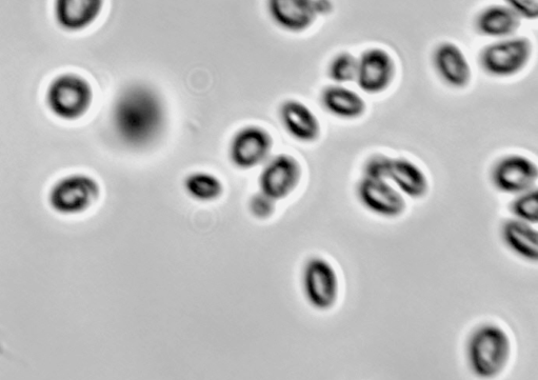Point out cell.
Masks as SVG:
<instances>
[{
    "instance_id": "6da1fadb",
    "label": "cell",
    "mask_w": 538,
    "mask_h": 380,
    "mask_svg": "<svg viewBox=\"0 0 538 380\" xmlns=\"http://www.w3.org/2000/svg\"><path fill=\"white\" fill-rule=\"evenodd\" d=\"M115 133L132 148H145L161 137L165 109L161 97L145 86H132L119 95L112 112Z\"/></svg>"
},
{
    "instance_id": "7a4b0ae2",
    "label": "cell",
    "mask_w": 538,
    "mask_h": 380,
    "mask_svg": "<svg viewBox=\"0 0 538 380\" xmlns=\"http://www.w3.org/2000/svg\"><path fill=\"white\" fill-rule=\"evenodd\" d=\"M510 356V338L501 327L483 325L469 338L468 362L477 377L490 379L500 376L508 366Z\"/></svg>"
},
{
    "instance_id": "3957f363",
    "label": "cell",
    "mask_w": 538,
    "mask_h": 380,
    "mask_svg": "<svg viewBox=\"0 0 538 380\" xmlns=\"http://www.w3.org/2000/svg\"><path fill=\"white\" fill-rule=\"evenodd\" d=\"M93 92L87 80L73 73H64L51 80L45 103L49 112L65 122L82 118L90 109Z\"/></svg>"
},
{
    "instance_id": "277c9868",
    "label": "cell",
    "mask_w": 538,
    "mask_h": 380,
    "mask_svg": "<svg viewBox=\"0 0 538 380\" xmlns=\"http://www.w3.org/2000/svg\"><path fill=\"white\" fill-rule=\"evenodd\" d=\"M101 194L96 180L86 174H70L52 186L48 202L58 214L71 216L89 210Z\"/></svg>"
},
{
    "instance_id": "5b68a950",
    "label": "cell",
    "mask_w": 538,
    "mask_h": 380,
    "mask_svg": "<svg viewBox=\"0 0 538 380\" xmlns=\"http://www.w3.org/2000/svg\"><path fill=\"white\" fill-rule=\"evenodd\" d=\"M532 46L527 38L508 37L486 47L480 57L483 70L493 77H510L528 65Z\"/></svg>"
},
{
    "instance_id": "8992f818",
    "label": "cell",
    "mask_w": 538,
    "mask_h": 380,
    "mask_svg": "<svg viewBox=\"0 0 538 380\" xmlns=\"http://www.w3.org/2000/svg\"><path fill=\"white\" fill-rule=\"evenodd\" d=\"M303 289L307 302L316 310L332 309L340 293L337 274L322 257H312L303 271Z\"/></svg>"
},
{
    "instance_id": "52a82bcc",
    "label": "cell",
    "mask_w": 538,
    "mask_h": 380,
    "mask_svg": "<svg viewBox=\"0 0 538 380\" xmlns=\"http://www.w3.org/2000/svg\"><path fill=\"white\" fill-rule=\"evenodd\" d=\"M491 177L495 189L518 195L535 188L538 170L531 159L521 155H509L498 160Z\"/></svg>"
},
{
    "instance_id": "ba28073f",
    "label": "cell",
    "mask_w": 538,
    "mask_h": 380,
    "mask_svg": "<svg viewBox=\"0 0 538 380\" xmlns=\"http://www.w3.org/2000/svg\"><path fill=\"white\" fill-rule=\"evenodd\" d=\"M361 204L383 217H398L406 210V200L389 180L364 177L357 187Z\"/></svg>"
},
{
    "instance_id": "9c48e42d",
    "label": "cell",
    "mask_w": 538,
    "mask_h": 380,
    "mask_svg": "<svg viewBox=\"0 0 538 380\" xmlns=\"http://www.w3.org/2000/svg\"><path fill=\"white\" fill-rule=\"evenodd\" d=\"M271 149L272 139L265 130L246 127L234 135L229 154L235 167L247 170L265 164Z\"/></svg>"
},
{
    "instance_id": "30bf717a",
    "label": "cell",
    "mask_w": 538,
    "mask_h": 380,
    "mask_svg": "<svg viewBox=\"0 0 538 380\" xmlns=\"http://www.w3.org/2000/svg\"><path fill=\"white\" fill-rule=\"evenodd\" d=\"M302 169L297 160L289 155H277L268 158L259 186L262 193L274 200L289 196L300 184Z\"/></svg>"
},
{
    "instance_id": "8fae6325",
    "label": "cell",
    "mask_w": 538,
    "mask_h": 380,
    "mask_svg": "<svg viewBox=\"0 0 538 380\" xmlns=\"http://www.w3.org/2000/svg\"><path fill=\"white\" fill-rule=\"evenodd\" d=\"M394 75L395 65L391 55L383 49L374 48L358 59L355 82L364 92L378 94L390 87Z\"/></svg>"
},
{
    "instance_id": "7c38bea8",
    "label": "cell",
    "mask_w": 538,
    "mask_h": 380,
    "mask_svg": "<svg viewBox=\"0 0 538 380\" xmlns=\"http://www.w3.org/2000/svg\"><path fill=\"white\" fill-rule=\"evenodd\" d=\"M436 73L451 88L463 89L471 80V69L463 51L452 43L438 46L433 55Z\"/></svg>"
},
{
    "instance_id": "4fadbf2b",
    "label": "cell",
    "mask_w": 538,
    "mask_h": 380,
    "mask_svg": "<svg viewBox=\"0 0 538 380\" xmlns=\"http://www.w3.org/2000/svg\"><path fill=\"white\" fill-rule=\"evenodd\" d=\"M268 10L273 22L289 32L307 30L317 15L314 0H268Z\"/></svg>"
},
{
    "instance_id": "5bb4252c",
    "label": "cell",
    "mask_w": 538,
    "mask_h": 380,
    "mask_svg": "<svg viewBox=\"0 0 538 380\" xmlns=\"http://www.w3.org/2000/svg\"><path fill=\"white\" fill-rule=\"evenodd\" d=\"M104 0H54V17L59 28L79 32L90 27L101 14Z\"/></svg>"
},
{
    "instance_id": "9a60e30c",
    "label": "cell",
    "mask_w": 538,
    "mask_h": 380,
    "mask_svg": "<svg viewBox=\"0 0 538 380\" xmlns=\"http://www.w3.org/2000/svg\"><path fill=\"white\" fill-rule=\"evenodd\" d=\"M281 119L286 131L303 143H312L320 136V123L312 111L297 100H288L281 107Z\"/></svg>"
},
{
    "instance_id": "2e32d148",
    "label": "cell",
    "mask_w": 538,
    "mask_h": 380,
    "mask_svg": "<svg viewBox=\"0 0 538 380\" xmlns=\"http://www.w3.org/2000/svg\"><path fill=\"white\" fill-rule=\"evenodd\" d=\"M388 180L398 191L411 198H422L429 189L423 170L405 158L391 159Z\"/></svg>"
},
{
    "instance_id": "e0dca14e",
    "label": "cell",
    "mask_w": 538,
    "mask_h": 380,
    "mask_svg": "<svg viewBox=\"0 0 538 380\" xmlns=\"http://www.w3.org/2000/svg\"><path fill=\"white\" fill-rule=\"evenodd\" d=\"M521 26V17L508 6H492L476 18V30L484 36L504 39L514 36Z\"/></svg>"
},
{
    "instance_id": "ac0fdd59",
    "label": "cell",
    "mask_w": 538,
    "mask_h": 380,
    "mask_svg": "<svg viewBox=\"0 0 538 380\" xmlns=\"http://www.w3.org/2000/svg\"><path fill=\"white\" fill-rule=\"evenodd\" d=\"M505 245L516 255L535 263L538 258V233L531 224L520 219L508 220L503 226Z\"/></svg>"
},
{
    "instance_id": "d6986e66",
    "label": "cell",
    "mask_w": 538,
    "mask_h": 380,
    "mask_svg": "<svg viewBox=\"0 0 538 380\" xmlns=\"http://www.w3.org/2000/svg\"><path fill=\"white\" fill-rule=\"evenodd\" d=\"M322 103L330 114L343 119L361 117L366 111L364 99L342 85L325 89L322 94Z\"/></svg>"
},
{
    "instance_id": "ffe728a7",
    "label": "cell",
    "mask_w": 538,
    "mask_h": 380,
    "mask_svg": "<svg viewBox=\"0 0 538 380\" xmlns=\"http://www.w3.org/2000/svg\"><path fill=\"white\" fill-rule=\"evenodd\" d=\"M185 189L190 197L198 202H212L223 193V185L219 179L209 173L196 172L185 180Z\"/></svg>"
},
{
    "instance_id": "44dd1931",
    "label": "cell",
    "mask_w": 538,
    "mask_h": 380,
    "mask_svg": "<svg viewBox=\"0 0 538 380\" xmlns=\"http://www.w3.org/2000/svg\"><path fill=\"white\" fill-rule=\"evenodd\" d=\"M358 59L352 54L344 52L338 54L329 67V75L338 85L355 82L357 76Z\"/></svg>"
},
{
    "instance_id": "7402d4cb",
    "label": "cell",
    "mask_w": 538,
    "mask_h": 380,
    "mask_svg": "<svg viewBox=\"0 0 538 380\" xmlns=\"http://www.w3.org/2000/svg\"><path fill=\"white\" fill-rule=\"evenodd\" d=\"M511 212L516 219L534 225L538 222V191L536 188L516 195L511 204Z\"/></svg>"
},
{
    "instance_id": "603a6c76",
    "label": "cell",
    "mask_w": 538,
    "mask_h": 380,
    "mask_svg": "<svg viewBox=\"0 0 538 380\" xmlns=\"http://www.w3.org/2000/svg\"><path fill=\"white\" fill-rule=\"evenodd\" d=\"M391 159L385 155L369 158L364 168L365 177L388 180Z\"/></svg>"
},
{
    "instance_id": "cb8c5ba5",
    "label": "cell",
    "mask_w": 538,
    "mask_h": 380,
    "mask_svg": "<svg viewBox=\"0 0 538 380\" xmlns=\"http://www.w3.org/2000/svg\"><path fill=\"white\" fill-rule=\"evenodd\" d=\"M275 210V200L264 193L254 195L250 200V211L259 219H266Z\"/></svg>"
},
{
    "instance_id": "d4e9b609",
    "label": "cell",
    "mask_w": 538,
    "mask_h": 380,
    "mask_svg": "<svg viewBox=\"0 0 538 380\" xmlns=\"http://www.w3.org/2000/svg\"><path fill=\"white\" fill-rule=\"evenodd\" d=\"M505 2L521 18L535 19L538 16V0H505Z\"/></svg>"
}]
</instances>
